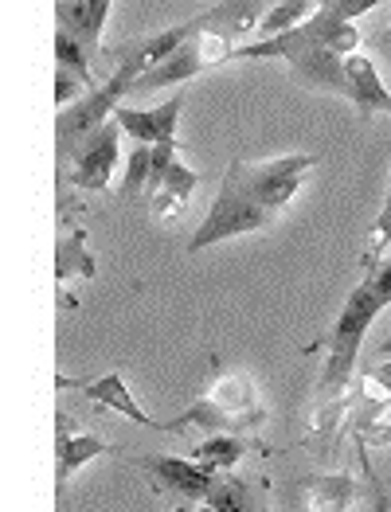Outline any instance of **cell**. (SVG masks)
Wrapping results in <instances>:
<instances>
[{
    "mask_svg": "<svg viewBox=\"0 0 391 512\" xmlns=\"http://www.w3.org/2000/svg\"><path fill=\"white\" fill-rule=\"evenodd\" d=\"M352 51H360L356 28L348 20H341L329 4H321L302 28L286 32V36H274V40L239 43L231 51V59H286L302 86L329 90V94H345L348 98L345 59Z\"/></svg>",
    "mask_w": 391,
    "mask_h": 512,
    "instance_id": "obj_1",
    "label": "cell"
},
{
    "mask_svg": "<svg viewBox=\"0 0 391 512\" xmlns=\"http://www.w3.org/2000/svg\"><path fill=\"white\" fill-rule=\"evenodd\" d=\"M391 305V258H384L380 266H372L356 290L345 298L341 313H337V325L333 333L321 344H329V360H325V372H321V395H337L341 387H348V376L356 368V356H360V344L368 325Z\"/></svg>",
    "mask_w": 391,
    "mask_h": 512,
    "instance_id": "obj_2",
    "label": "cell"
},
{
    "mask_svg": "<svg viewBox=\"0 0 391 512\" xmlns=\"http://www.w3.org/2000/svg\"><path fill=\"white\" fill-rule=\"evenodd\" d=\"M266 411H262L259 384L243 372H227L216 384H208V391L180 411L173 423H161L165 434H184V430L200 427L208 434H243V430H259Z\"/></svg>",
    "mask_w": 391,
    "mask_h": 512,
    "instance_id": "obj_3",
    "label": "cell"
},
{
    "mask_svg": "<svg viewBox=\"0 0 391 512\" xmlns=\"http://www.w3.org/2000/svg\"><path fill=\"white\" fill-rule=\"evenodd\" d=\"M145 71H149V67H145V59H141L137 43H130V47L122 51L118 71H114L106 83L87 90L75 106L59 110V118H55L59 157H71V161H75V153L87 145L98 129L106 126V118L118 114V106H126V94H133V86H137V79H141Z\"/></svg>",
    "mask_w": 391,
    "mask_h": 512,
    "instance_id": "obj_4",
    "label": "cell"
},
{
    "mask_svg": "<svg viewBox=\"0 0 391 512\" xmlns=\"http://www.w3.org/2000/svg\"><path fill=\"white\" fill-rule=\"evenodd\" d=\"M270 223H274V215L266 212L259 204V196L251 192L247 165H243V161H231L216 204H212V212L200 223V231L188 239V251H192V255H196V251H208V247H216V243H227V239L262 231V227H270Z\"/></svg>",
    "mask_w": 391,
    "mask_h": 512,
    "instance_id": "obj_5",
    "label": "cell"
},
{
    "mask_svg": "<svg viewBox=\"0 0 391 512\" xmlns=\"http://www.w3.org/2000/svg\"><path fill=\"white\" fill-rule=\"evenodd\" d=\"M309 169H317L313 157H305V153H286V157H270V161H262V165H247V180H251V192L259 196L262 208L278 219V215L290 208V200L298 196V188H302V180Z\"/></svg>",
    "mask_w": 391,
    "mask_h": 512,
    "instance_id": "obj_6",
    "label": "cell"
},
{
    "mask_svg": "<svg viewBox=\"0 0 391 512\" xmlns=\"http://www.w3.org/2000/svg\"><path fill=\"white\" fill-rule=\"evenodd\" d=\"M200 176L176 157L173 145H153V176H149V204L157 219H176L184 212L188 196L196 192Z\"/></svg>",
    "mask_w": 391,
    "mask_h": 512,
    "instance_id": "obj_7",
    "label": "cell"
},
{
    "mask_svg": "<svg viewBox=\"0 0 391 512\" xmlns=\"http://www.w3.org/2000/svg\"><path fill=\"white\" fill-rule=\"evenodd\" d=\"M133 466L149 473L157 489H169L176 497H184L188 505H204V497L212 493V485L219 481V473L204 470L200 462L169 458V454H145V458H133Z\"/></svg>",
    "mask_w": 391,
    "mask_h": 512,
    "instance_id": "obj_8",
    "label": "cell"
},
{
    "mask_svg": "<svg viewBox=\"0 0 391 512\" xmlns=\"http://www.w3.org/2000/svg\"><path fill=\"white\" fill-rule=\"evenodd\" d=\"M118 137H122V126H118V122H106V126L98 129L87 145L75 153V169H71V184H75V188H87V192L110 188L114 169H118V153H122Z\"/></svg>",
    "mask_w": 391,
    "mask_h": 512,
    "instance_id": "obj_9",
    "label": "cell"
},
{
    "mask_svg": "<svg viewBox=\"0 0 391 512\" xmlns=\"http://www.w3.org/2000/svg\"><path fill=\"white\" fill-rule=\"evenodd\" d=\"M360 497V485L348 473H325V477H302L290 489L294 512H348Z\"/></svg>",
    "mask_w": 391,
    "mask_h": 512,
    "instance_id": "obj_10",
    "label": "cell"
},
{
    "mask_svg": "<svg viewBox=\"0 0 391 512\" xmlns=\"http://www.w3.org/2000/svg\"><path fill=\"white\" fill-rule=\"evenodd\" d=\"M180 106H184V94H173L165 106H153V110L118 106L114 122L126 129L137 145H173L176 122H180Z\"/></svg>",
    "mask_w": 391,
    "mask_h": 512,
    "instance_id": "obj_11",
    "label": "cell"
},
{
    "mask_svg": "<svg viewBox=\"0 0 391 512\" xmlns=\"http://www.w3.org/2000/svg\"><path fill=\"white\" fill-rule=\"evenodd\" d=\"M345 83H348V102L356 106L360 118H376V114H391V90L384 86L376 63L360 51H352L345 59Z\"/></svg>",
    "mask_w": 391,
    "mask_h": 512,
    "instance_id": "obj_12",
    "label": "cell"
},
{
    "mask_svg": "<svg viewBox=\"0 0 391 512\" xmlns=\"http://www.w3.org/2000/svg\"><path fill=\"white\" fill-rule=\"evenodd\" d=\"M79 387L83 395H87L90 403H98V407H106V411H118V415H126L130 423L137 427H149V430H161L157 419H149L145 415V407L133 399L130 384H126V376H118V372H106V376H98V380H59V387Z\"/></svg>",
    "mask_w": 391,
    "mask_h": 512,
    "instance_id": "obj_13",
    "label": "cell"
},
{
    "mask_svg": "<svg viewBox=\"0 0 391 512\" xmlns=\"http://www.w3.org/2000/svg\"><path fill=\"white\" fill-rule=\"evenodd\" d=\"M59 423V462H55V477H59V485H67L75 473H79V466H87V462H94V458H102V454H110V446L102 442V438H94V434H83V430H75V423H71V415H55Z\"/></svg>",
    "mask_w": 391,
    "mask_h": 512,
    "instance_id": "obj_14",
    "label": "cell"
},
{
    "mask_svg": "<svg viewBox=\"0 0 391 512\" xmlns=\"http://www.w3.org/2000/svg\"><path fill=\"white\" fill-rule=\"evenodd\" d=\"M59 32L75 36L87 51L98 55L102 47V28L110 16V0H59Z\"/></svg>",
    "mask_w": 391,
    "mask_h": 512,
    "instance_id": "obj_15",
    "label": "cell"
},
{
    "mask_svg": "<svg viewBox=\"0 0 391 512\" xmlns=\"http://www.w3.org/2000/svg\"><path fill=\"white\" fill-rule=\"evenodd\" d=\"M204 512H262L259 493L243 481V477H231V473H219V481L212 485V493L204 497Z\"/></svg>",
    "mask_w": 391,
    "mask_h": 512,
    "instance_id": "obj_16",
    "label": "cell"
},
{
    "mask_svg": "<svg viewBox=\"0 0 391 512\" xmlns=\"http://www.w3.org/2000/svg\"><path fill=\"white\" fill-rule=\"evenodd\" d=\"M243 454H247V442H243L239 434H208V438L192 450V458L212 473L235 470V466L243 462Z\"/></svg>",
    "mask_w": 391,
    "mask_h": 512,
    "instance_id": "obj_17",
    "label": "cell"
},
{
    "mask_svg": "<svg viewBox=\"0 0 391 512\" xmlns=\"http://www.w3.org/2000/svg\"><path fill=\"white\" fill-rule=\"evenodd\" d=\"M309 16H313V0H290V4H274V8L262 16V24H259L262 40H274V36H286V32L302 28Z\"/></svg>",
    "mask_w": 391,
    "mask_h": 512,
    "instance_id": "obj_18",
    "label": "cell"
},
{
    "mask_svg": "<svg viewBox=\"0 0 391 512\" xmlns=\"http://www.w3.org/2000/svg\"><path fill=\"white\" fill-rule=\"evenodd\" d=\"M149 176H153V145H137L126 157V180L118 188L122 200H137L141 192H149Z\"/></svg>",
    "mask_w": 391,
    "mask_h": 512,
    "instance_id": "obj_19",
    "label": "cell"
},
{
    "mask_svg": "<svg viewBox=\"0 0 391 512\" xmlns=\"http://www.w3.org/2000/svg\"><path fill=\"white\" fill-rule=\"evenodd\" d=\"M55 63H59V71H71L75 79H83L90 86V51L59 28H55Z\"/></svg>",
    "mask_w": 391,
    "mask_h": 512,
    "instance_id": "obj_20",
    "label": "cell"
},
{
    "mask_svg": "<svg viewBox=\"0 0 391 512\" xmlns=\"http://www.w3.org/2000/svg\"><path fill=\"white\" fill-rule=\"evenodd\" d=\"M79 247H83V235H71L67 243H59V282L63 278H71L75 270H94V258L79 255Z\"/></svg>",
    "mask_w": 391,
    "mask_h": 512,
    "instance_id": "obj_21",
    "label": "cell"
},
{
    "mask_svg": "<svg viewBox=\"0 0 391 512\" xmlns=\"http://www.w3.org/2000/svg\"><path fill=\"white\" fill-rule=\"evenodd\" d=\"M83 79H75V75H71V71H59V75H55V102H59V106H75V102H79V98H83Z\"/></svg>",
    "mask_w": 391,
    "mask_h": 512,
    "instance_id": "obj_22",
    "label": "cell"
},
{
    "mask_svg": "<svg viewBox=\"0 0 391 512\" xmlns=\"http://www.w3.org/2000/svg\"><path fill=\"white\" fill-rule=\"evenodd\" d=\"M325 4H329V8H333L341 20H348V24H352L356 16L372 12V8H376V4H384V0H325Z\"/></svg>",
    "mask_w": 391,
    "mask_h": 512,
    "instance_id": "obj_23",
    "label": "cell"
},
{
    "mask_svg": "<svg viewBox=\"0 0 391 512\" xmlns=\"http://www.w3.org/2000/svg\"><path fill=\"white\" fill-rule=\"evenodd\" d=\"M376 43H380V51L391 59V28H388V32H380V40H376Z\"/></svg>",
    "mask_w": 391,
    "mask_h": 512,
    "instance_id": "obj_24",
    "label": "cell"
},
{
    "mask_svg": "<svg viewBox=\"0 0 391 512\" xmlns=\"http://www.w3.org/2000/svg\"><path fill=\"white\" fill-rule=\"evenodd\" d=\"M262 4H266V8H274V4H290V0H262Z\"/></svg>",
    "mask_w": 391,
    "mask_h": 512,
    "instance_id": "obj_25",
    "label": "cell"
},
{
    "mask_svg": "<svg viewBox=\"0 0 391 512\" xmlns=\"http://www.w3.org/2000/svg\"><path fill=\"white\" fill-rule=\"evenodd\" d=\"M380 352H391V337H388L384 344H380Z\"/></svg>",
    "mask_w": 391,
    "mask_h": 512,
    "instance_id": "obj_26",
    "label": "cell"
},
{
    "mask_svg": "<svg viewBox=\"0 0 391 512\" xmlns=\"http://www.w3.org/2000/svg\"><path fill=\"white\" fill-rule=\"evenodd\" d=\"M262 512H266V509H262Z\"/></svg>",
    "mask_w": 391,
    "mask_h": 512,
    "instance_id": "obj_27",
    "label": "cell"
}]
</instances>
